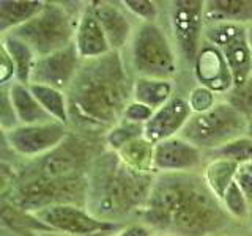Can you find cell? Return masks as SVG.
<instances>
[{"instance_id": "obj_1", "label": "cell", "mask_w": 252, "mask_h": 236, "mask_svg": "<svg viewBox=\"0 0 252 236\" xmlns=\"http://www.w3.org/2000/svg\"><path fill=\"white\" fill-rule=\"evenodd\" d=\"M140 220L156 235L219 236L233 219L199 172L155 175Z\"/></svg>"}, {"instance_id": "obj_2", "label": "cell", "mask_w": 252, "mask_h": 236, "mask_svg": "<svg viewBox=\"0 0 252 236\" xmlns=\"http://www.w3.org/2000/svg\"><path fill=\"white\" fill-rule=\"evenodd\" d=\"M132 85L122 52L84 61L68 88L69 118L84 128H107L123 120Z\"/></svg>"}, {"instance_id": "obj_3", "label": "cell", "mask_w": 252, "mask_h": 236, "mask_svg": "<svg viewBox=\"0 0 252 236\" xmlns=\"http://www.w3.org/2000/svg\"><path fill=\"white\" fill-rule=\"evenodd\" d=\"M87 205L94 217L125 225L132 214H142L155 175L129 169L117 153L107 151L92 161L87 170Z\"/></svg>"}, {"instance_id": "obj_4", "label": "cell", "mask_w": 252, "mask_h": 236, "mask_svg": "<svg viewBox=\"0 0 252 236\" xmlns=\"http://www.w3.org/2000/svg\"><path fill=\"white\" fill-rule=\"evenodd\" d=\"M87 173L62 177V178H44L29 173L22 175L21 181L14 186L11 205L26 212L33 214L49 206L57 205H87Z\"/></svg>"}, {"instance_id": "obj_5", "label": "cell", "mask_w": 252, "mask_h": 236, "mask_svg": "<svg viewBox=\"0 0 252 236\" xmlns=\"http://www.w3.org/2000/svg\"><path fill=\"white\" fill-rule=\"evenodd\" d=\"M128 49L136 77L173 81L178 74L177 47L159 22H139Z\"/></svg>"}, {"instance_id": "obj_6", "label": "cell", "mask_w": 252, "mask_h": 236, "mask_svg": "<svg viewBox=\"0 0 252 236\" xmlns=\"http://www.w3.org/2000/svg\"><path fill=\"white\" fill-rule=\"evenodd\" d=\"M77 19L79 14L74 16L63 3L46 2L38 16L8 33L22 39L38 57H43L74 44Z\"/></svg>"}, {"instance_id": "obj_7", "label": "cell", "mask_w": 252, "mask_h": 236, "mask_svg": "<svg viewBox=\"0 0 252 236\" xmlns=\"http://www.w3.org/2000/svg\"><path fill=\"white\" fill-rule=\"evenodd\" d=\"M246 118L222 99L218 101L208 112L194 114L181 131L180 137L202 149L203 153H210L227 145L228 142L246 136Z\"/></svg>"}, {"instance_id": "obj_8", "label": "cell", "mask_w": 252, "mask_h": 236, "mask_svg": "<svg viewBox=\"0 0 252 236\" xmlns=\"http://www.w3.org/2000/svg\"><path fill=\"white\" fill-rule=\"evenodd\" d=\"M205 0H175L169 5V21L180 59L192 66L205 41Z\"/></svg>"}, {"instance_id": "obj_9", "label": "cell", "mask_w": 252, "mask_h": 236, "mask_svg": "<svg viewBox=\"0 0 252 236\" xmlns=\"http://www.w3.org/2000/svg\"><path fill=\"white\" fill-rule=\"evenodd\" d=\"M203 36L224 55L233 76V85L243 84L252 77V51L246 26L211 24L205 27Z\"/></svg>"}, {"instance_id": "obj_10", "label": "cell", "mask_w": 252, "mask_h": 236, "mask_svg": "<svg viewBox=\"0 0 252 236\" xmlns=\"http://www.w3.org/2000/svg\"><path fill=\"white\" fill-rule=\"evenodd\" d=\"M33 216L47 225L54 233L69 236H94L117 233L123 225L106 222L94 217L89 209L77 205H57L33 212Z\"/></svg>"}, {"instance_id": "obj_11", "label": "cell", "mask_w": 252, "mask_h": 236, "mask_svg": "<svg viewBox=\"0 0 252 236\" xmlns=\"http://www.w3.org/2000/svg\"><path fill=\"white\" fill-rule=\"evenodd\" d=\"M69 137L68 126L51 121L41 124H19L3 132V140L18 156L38 159L51 153Z\"/></svg>"}, {"instance_id": "obj_12", "label": "cell", "mask_w": 252, "mask_h": 236, "mask_svg": "<svg viewBox=\"0 0 252 236\" xmlns=\"http://www.w3.org/2000/svg\"><path fill=\"white\" fill-rule=\"evenodd\" d=\"M82 63L84 61L79 57L74 44L62 51L43 55L36 59L30 84L47 85L62 91H68Z\"/></svg>"}, {"instance_id": "obj_13", "label": "cell", "mask_w": 252, "mask_h": 236, "mask_svg": "<svg viewBox=\"0 0 252 236\" xmlns=\"http://www.w3.org/2000/svg\"><path fill=\"white\" fill-rule=\"evenodd\" d=\"M207 157L202 149L189 144L183 137H172L155 145L153 170L159 173H199L205 167Z\"/></svg>"}, {"instance_id": "obj_14", "label": "cell", "mask_w": 252, "mask_h": 236, "mask_svg": "<svg viewBox=\"0 0 252 236\" xmlns=\"http://www.w3.org/2000/svg\"><path fill=\"white\" fill-rule=\"evenodd\" d=\"M85 142L69 137L59 145L51 153L39 157L38 165L39 172L35 175L44 178H62L69 175H77V173H87L85 167L90 169L89 151L85 148Z\"/></svg>"}, {"instance_id": "obj_15", "label": "cell", "mask_w": 252, "mask_h": 236, "mask_svg": "<svg viewBox=\"0 0 252 236\" xmlns=\"http://www.w3.org/2000/svg\"><path fill=\"white\" fill-rule=\"evenodd\" d=\"M192 115L194 114L188 98L181 96V94H173L162 107L155 110L153 117L145 123L144 137L155 145L167 139L177 137L185 129L186 123Z\"/></svg>"}, {"instance_id": "obj_16", "label": "cell", "mask_w": 252, "mask_h": 236, "mask_svg": "<svg viewBox=\"0 0 252 236\" xmlns=\"http://www.w3.org/2000/svg\"><path fill=\"white\" fill-rule=\"evenodd\" d=\"M74 46L82 61L96 60L114 52L104 30L101 27L98 16L94 13L93 2H87L81 8L76 26Z\"/></svg>"}, {"instance_id": "obj_17", "label": "cell", "mask_w": 252, "mask_h": 236, "mask_svg": "<svg viewBox=\"0 0 252 236\" xmlns=\"http://www.w3.org/2000/svg\"><path fill=\"white\" fill-rule=\"evenodd\" d=\"M192 71L199 85L207 87L218 94H225L233 87V76L224 55L207 39L203 41L199 54H197Z\"/></svg>"}, {"instance_id": "obj_18", "label": "cell", "mask_w": 252, "mask_h": 236, "mask_svg": "<svg viewBox=\"0 0 252 236\" xmlns=\"http://www.w3.org/2000/svg\"><path fill=\"white\" fill-rule=\"evenodd\" d=\"M93 6L112 51L123 52L125 47H129L136 30L131 21L132 16L126 11L122 2H93Z\"/></svg>"}, {"instance_id": "obj_19", "label": "cell", "mask_w": 252, "mask_h": 236, "mask_svg": "<svg viewBox=\"0 0 252 236\" xmlns=\"http://www.w3.org/2000/svg\"><path fill=\"white\" fill-rule=\"evenodd\" d=\"M205 22L211 24H252V0H207Z\"/></svg>"}, {"instance_id": "obj_20", "label": "cell", "mask_w": 252, "mask_h": 236, "mask_svg": "<svg viewBox=\"0 0 252 236\" xmlns=\"http://www.w3.org/2000/svg\"><path fill=\"white\" fill-rule=\"evenodd\" d=\"M8 90H10V98L19 124H41L54 121L52 117L33 96L29 85L13 82L11 85H8Z\"/></svg>"}, {"instance_id": "obj_21", "label": "cell", "mask_w": 252, "mask_h": 236, "mask_svg": "<svg viewBox=\"0 0 252 236\" xmlns=\"http://www.w3.org/2000/svg\"><path fill=\"white\" fill-rule=\"evenodd\" d=\"M41 0H0V31L2 35L27 24L43 11Z\"/></svg>"}, {"instance_id": "obj_22", "label": "cell", "mask_w": 252, "mask_h": 236, "mask_svg": "<svg viewBox=\"0 0 252 236\" xmlns=\"http://www.w3.org/2000/svg\"><path fill=\"white\" fill-rule=\"evenodd\" d=\"M173 81L152 77H134L132 99L152 107L153 110L162 107L173 96Z\"/></svg>"}, {"instance_id": "obj_23", "label": "cell", "mask_w": 252, "mask_h": 236, "mask_svg": "<svg viewBox=\"0 0 252 236\" xmlns=\"http://www.w3.org/2000/svg\"><path fill=\"white\" fill-rule=\"evenodd\" d=\"M0 46L5 47L6 52L10 54V57L14 63L16 68V82L30 85V79H32V73H33L35 63L38 55L35 54V51L32 47L24 43L22 39L16 38L14 35H2V41H0Z\"/></svg>"}, {"instance_id": "obj_24", "label": "cell", "mask_w": 252, "mask_h": 236, "mask_svg": "<svg viewBox=\"0 0 252 236\" xmlns=\"http://www.w3.org/2000/svg\"><path fill=\"white\" fill-rule=\"evenodd\" d=\"M241 169V165L225 161V159H210L205 164L202 170V177L205 183L210 187V191L215 194L219 200L224 199L227 189L232 186L236 179V175Z\"/></svg>"}, {"instance_id": "obj_25", "label": "cell", "mask_w": 252, "mask_h": 236, "mask_svg": "<svg viewBox=\"0 0 252 236\" xmlns=\"http://www.w3.org/2000/svg\"><path fill=\"white\" fill-rule=\"evenodd\" d=\"M30 90L33 93V96L38 99L41 107L47 114L52 117L54 121L62 123L65 126H69V104H68V94L66 91H62L57 88L47 85H36L30 84Z\"/></svg>"}, {"instance_id": "obj_26", "label": "cell", "mask_w": 252, "mask_h": 236, "mask_svg": "<svg viewBox=\"0 0 252 236\" xmlns=\"http://www.w3.org/2000/svg\"><path fill=\"white\" fill-rule=\"evenodd\" d=\"M125 165L129 169L142 172V173H153V156H155V144H152L145 137H139L132 140L131 144L123 147L120 151L117 153Z\"/></svg>"}, {"instance_id": "obj_27", "label": "cell", "mask_w": 252, "mask_h": 236, "mask_svg": "<svg viewBox=\"0 0 252 236\" xmlns=\"http://www.w3.org/2000/svg\"><path fill=\"white\" fill-rule=\"evenodd\" d=\"M207 161L210 159H225L235 162L238 165H249L252 164V139L248 136H243L240 139H235L228 142L227 145L220 147L215 151L205 153Z\"/></svg>"}, {"instance_id": "obj_28", "label": "cell", "mask_w": 252, "mask_h": 236, "mask_svg": "<svg viewBox=\"0 0 252 236\" xmlns=\"http://www.w3.org/2000/svg\"><path fill=\"white\" fill-rule=\"evenodd\" d=\"M144 132H145L144 124H136V123L122 120L120 123L112 126L109 131H106L104 134L106 148L112 153H118L123 147L131 144L132 140L144 137Z\"/></svg>"}, {"instance_id": "obj_29", "label": "cell", "mask_w": 252, "mask_h": 236, "mask_svg": "<svg viewBox=\"0 0 252 236\" xmlns=\"http://www.w3.org/2000/svg\"><path fill=\"white\" fill-rule=\"evenodd\" d=\"M224 101L230 104L236 112L241 114L248 121L252 120V77L243 84L233 85L224 94Z\"/></svg>"}, {"instance_id": "obj_30", "label": "cell", "mask_w": 252, "mask_h": 236, "mask_svg": "<svg viewBox=\"0 0 252 236\" xmlns=\"http://www.w3.org/2000/svg\"><path fill=\"white\" fill-rule=\"evenodd\" d=\"M222 205L233 220H238V222L240 220L241 222H248L249 220L251 205L246 197H244L238 183H236V179L232 183V186L227 189V192L222 199Z\"/></svg>"}, {"instance_id": "obj_31", "label": "cell", "mask_w": 252, "mask_h": 236, "mask_svg": "<svg viewBox=\"0 0 252 236\" xmlns=\"http://www.w3.org/2000/svg\"><path fill=\"white\" fill-rule=\"evenodd\" d=\"M188 102L192 109V114H203L208 112L210 109H213L216 106L218 99V93H215L213 90L207 88V87L199 85L197 84L194 88H191L188 94Z\"/></svg>"}, {"instance_id": "obj_32", "label": "cell", "mask_w": 252, "mask_h": 236, "mask_svg": "<svg viewBox=\"0 0 252 236\" xmlns=\"http://www.w3.org/2000/svg\"><path fill=\"white\" fill-rule=\"evenodd\" d=\"M132 18L140 22H158L159 18V6L152 0H125L122 2Z\"/></svg>"}, {"instance_id": "obj_33", "label": "cell", "mask_w": 252, "mask_h": 236, "mask_svg": "<svg viewBox=\"0 0 252 236\" xmlns=\"http://www.w3.org/2000/svg\"><path fill=\"white\" fill-rule=\"evenodd\" d=\"M0 124H2V132L10 131L16 126H19L18 117L13 109V102L10 98V90L8 87H2V102H0Z\"/></svg>"}, {"instance_id": "obj_34", "label": "cell", "mask_w": 252, "mask_h": 236, "mask_svg": "<svg viewBox=\"0 0 252 236\" xmlns=\"http://www.w3.org/2000/svg\"><path fill=\"white\" fill-rule=\"evenodd\" d=\"M153 114H155V110L152 107H148L145 104H140V102L132 99L129 104L126 106V109H125L123 120L145 126V123L153 117Z\"/></svg>"}, {"instance_id": "obj_35", "label": "cell", "mask_w": 252, "mask_h": 236, "mask_svg": "<svg viewBox=\"0 0 252 236\" xmlns=\"http://www.w3.org/2000/svg\"><path fill=\"white\" fill-rule=\"evenodd\" d=\"M0 57H2L0 59V85L8 87L16 82V68L10 54L2 46H0Z\"/></svg>"}, {"instance_id": "obj_36", "label": "cell", "mask_w": 252, "mask_h": 236, "mask_svg": "<svg viewBox=\"0 0 252 236\" xmlns=\"http://www.w3.org/2000/svg\"><path fill=\"white\" fill-rule=\"evenodd\" d=\"M114 236H156V232L140 220V222L125 224Z\"/></svg>"}, {"instance_id": "obj_37", "label": "cell", "mask_w": 252, "mask_h": 236, "mask_svg": "<svg viewBox=\"0 0 252 236\" xmlns=\"http://www.w3.org/2000/svg\"><path fill=\"white\" fill-rule=\"evenodd\" d=\"M236 183H238L244 197H246L249 205L252 206V172L246 167V165H243L240 169L238 175H236Z\"/></svg>"}, {"instance_id": "obj_38", "label": "cell", "mask_w": 252, "mask_h": 236, "mask_svg": "<svg viewBox=\"0 0 252 236\" xmlns=\"http://www.w3.org/2000/svg\"><path fill=\"white\" fill-rule=\"evenodd\" d=\"M248 29V38H249V44H251V51H252V24L246 27Z\"/></svg>"}, {"instance_id": "obj_39", "label": "cell", "mask_w": 252, "mask_h": 236, "mask_svg": "<svg viewBox=\"0 0 252 236\" xmlns=\"http://www.w3.org/2000/svg\"><path fill=\"white\" fill-rule=\"evenodd\" d=\"M246 136L252 139V120L248 121V129H246Z\"/></svg>"}, {"instance_id": "obj_40", "label": "cell", "mask_w": 252, "mask_h": 236, "mask_svg": "<svg viewBox=\"0 0 252 236\" xmlns=\"http://www.w3.org/2000/svg\"><path fill=\"white\" fill-rule=\"evenodd\" d=\"M248 224H249L251 230H252V206H251V216H249V220H248Z\"/></svg>"}, {"instance_id": "obj_41", "label": "cell", "mask_w": 252, "mask_h": 236, "mask_svg": "<svg viewBox=\"0 0 252 236\" xmlns=\"http://www.w3.org/2000/svg\"><path fill=\"white\" fill-rule=\"evenodd\" d=\"M219 236H243V235H236V233H222V235H219Z\"/></svg>"}, {"instance_id": "obj_42", "label": "cell", "mask_w": 252, "mask_h": 236, "mask_svg": "<svg viewBox=\"0 0 252 236\" xmlns=\"http://www.w3.org/2000/svg\"><path fill=\"white\" fill-rule=\"evenodd\" d=\"M246 167H248V169H249V170L252 172V164H249V165H246Z\"/></svg>"}, {"instance_id": "obj_43", "label": "cell", "mask_w": 252, "mask_h": 236, "mask_svg": "<svg viewBox=\"0 0 252 236\" xmlns=\"http://www.w3.org/2000/svg\"><path fill=\"white\" fill-rule=\"evenodd\" d=\"M156 236H164V235H156Z\"/></svg>"}]
</instances>
